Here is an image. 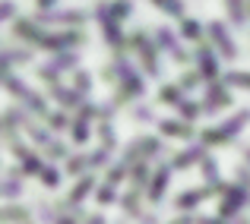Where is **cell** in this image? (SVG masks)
Wrapping results in <instances>:
<instances>
[{"instance_id": "41", "label": "cell", "mask_w": 250, "mask_h": 224, "mask_svg": "<svg viewBox=\"0 0 250 224\" xmlns=\"http://www.w3.org/2000/svg\"><path fill=\"white\" fill-rule=\"evenodd\" d=\"M0 196H3V189H0Z\"/></svg>"}, {"instance_id": "37", "label": "cell", "mask_w": 250, "mask_h": 224, "mask_svg": "<svg viewBox=\"0 0 250 224\" xmlns=\"http://www.w3.org/2000/svg\"><path fill=\"white\" fill-rule=\"evenodd\" d=\"M196 82H200V73H187V79H184V89H193Z\"/></svg>"}, {"instance_id": "40", "label": "cell", "mask_w": 250, "mask_h": 224, "mask_svg": "<svg viewBox=\"0 0 250 224\" xmlns=\"http://www.w3.org/2000/svg\"><path fill=\"white\" fill-rule=\"evenodd\" d=\"M247 161H250V151H247Z\"/></svg>"}, {"instance_id": "12", "label": "cell", "mask_w": 250, "mask_h": 224, "mask_svg": "<svg viewBox=\"0 0 250 224\" xmlns=\"http://www.w3.org/2000/svg\"><path fill=\"white\" fill-rule=\"evenodd\" d=\"M92 187H95V177H92V174H83L80 183L73 187V193H70V199H67V208H70V212H76V205H80L85 196H89Z\"/></svg>"}, {"instance_id": "20", "label": "cell", "mask_w": 250, "mask_h": 224, "mask_svg": "<svg viewBox=\"0 0 250 224\" xmlns=\"http://www.w3.org/2000/svg\"><path fill=\"white\" fill-rule=\"evenodd\" d=\"M228 13H231V22H234V25H244V22H247L244 0H228Z\"/></svg>"}, {"instance_id": "3", "label": "cell", "mask_w": 250, "mask_h": 224, "mask_svg": "<svg viewBox=\"0 0 250 224\" xmlns=\"http://www.w3.org/2000/svg\"><path fill=\"white\" fill-rule=\"evenodd\" d=\"M3 82H6V89H10L13 95H19V98H22V104H29L32 111H38V114H44V101H42V95H35L32 89H25V85L19 82L16 76H6Z\"/></svg>"}, {"instance_id": "27", "label": "cell", "mask_w": 250, "mask_h": 224, "mask_svg": "<svg viewBox=\"0 0 250 224\" xmlns=\"http://www.w3.org/2000/svg\"><path fill=\"white\" fill-rule=\"evenodd\" d=\"M225 82L228 85H241V89H250V73H228Z\"/></svg>"}, {"instance_id": "31", "label": "cell", "mask_w": 250, "mask_h": 224, "mask_svg": "<svg viewBox=\"0 0 250 224\" xmlns=\"http://www.w3.org/2000/svg\"><path fill=\"white\" fill-rule=\"evenodd\" d=\"M16 16V3L13 0H0V19H10Z\"/></svg>"}, {"instance_id": "39", "label": "cell", "mask_w": 250, "mask_h": 224, "mask_svg": "<svg viewBox=\"0 0 250 224\" xmlns=\"http://www.w3.org/2000/svg\"><path fill=\"white\" fill-rule=\"evenodd\" d=\"M171 224H193V218H187V215H184V218H174Z\"/></svg>"}, {"instance_id": "17", "label": "cell", "mask_w": 250, "mask_h": 224, "mask_svg": "<svg viewBox=\"0 0 250 224\" xmlns=\"http://www.w3.org/2000/svg\"><path fill=\"white\" fill-rule=\"evenodd\" d=\"M140 189H143V187H133V189H130V193L121 199L124 212H127L130 218H140Z\"/></svg>"}, {"instance_id": "19", "label": "cell", "mask_w": 250, "mask_h": 224, "mask_svg": "<svg viewBox=\"0 0 250 224\" xmlns=\"http://www.w3.org/2000/svg\"><path fill=\"white\" fill-rule=\"evenodd\" d=\"M203 174H206V180H209V187H212V189H219L222 187V177H219V164H215L212 161V158H203Z\"/></svg>"}, {"instance_id": "18", "label": "cell", "mask_w": 250, "mask_h": 224, "mask_svg": "<svg viewBox=\"0 0 250 224\" xmlns=\"http://www.w3.org/2000/svg\"><path fill=\"white\" fill-rule=\"evenodd\" d=\"M200 158H206V149H200V146H193V149H187L184 155H177L174 158V168H190L193 161H200Z\"/></svg>"}, {"instance_id": "10", "label": "cell", "mask_w": 250, "mask_h": 224, "mask_svg": "<svg viewBox=\"0 0 250 224\" xmlns=\"http://www.w3.org/2000/svg\"><path fill=\"white\" fill-rule=\"evenodd\" d=\"M13 151H16V158L19 161H22V170L25 174H42V158L35 155V151H29L25 146H19V142H13Z\"/></svg>"}, {"instance_id": "11", "label": "cell", "mask_w": 250, "mask_h": 224, "mask_svg": "<svg viewBox=\"0 0 250 224\" xmlns=\"http://www.w3.org/2000/svg\"><path fill=\"white\" fill-rule=\"evenodd\" d=\"M168 168H159L152 174V180H149V202H155V205H159L162 202V196H165V189H168Z\"/></svg>"}, {"instance_id": "16", "label": "cell", "mask_w": 250, "mask_h": 224, "mask_svg": "<svg viewBox=\"0 0 250 224\" xmlns=\"http://www.w3.org/2000/svg\"><path fill=\"white\" fill-rule=\"evenodd\" d=\"M159 127H162L165 136H181V139H190V136H193V130H190L184 120H162Z\"/></svg>"}, {"instance_id": "33", "label": "cell", "mask_w": 250, "mask_h": 224, "mask_svg": "<svg viewBox=\"0 0 250 224\" xmlns=\"http://www.w3.org/2000/svg\"><path fill=\"white\" fill-rule=\"evenodd\" d=\"M73 85H76V89H80V92H89V76H85V73H76Z\"/></svg>"}, {"instance_id": "24", "label": "cell", "mask_w": 250, "mask_h": 224, "mask_svg": "<svg viewBox=\"0 0 250 224\" xmlns=\"http://www.w3.org/2000/svg\"><path fill=\"white\" fill-rule=\"evenodd\" d=\"M159 10H165L168 16H184V3L181 0H152Z\"/></svg>"}, {"instance_id": "25", "label": "cell", "mask_w": 250, "mask_h": 224, "mask_svg": "<svg viewBox=\"0 0 250 224\" xmlns=\"http://www.w3.org/2000/svg\"><path fill=\"white\" fill-rule=\"evenodd\" d=\"M95 199H98V205H111V202H114V187H111V183H104V187H98Z\"/></svg>"}, {"instance_id": "15", "label": "cell", "mask_w": 250, "mask_h": 224, "mask_svg": "<svg viewBox=\"0 0 250 224\" xmlns=\"http://www.w3.org/2000/svg\"><path fill=\"white\" fill-rule=\"evenodd\" d=\"M136 44H140V54H143V60H146V70L159 76V57H155V48L143 35H136Z\"/></svg>"}, {"instance_id": "38", "label": "cell", "mask_w": 250, "mask_h": 224, "mask_svg": "<svg viewBox=\"0 0 250 224\" xmlns=\"http://www.w3.org/2000/svg\"><path fill=\"white\" fill-rule=\"evenodd\" d=\"M196 224H228V221L225 218H200Z\"/></svg>"}, {"instance_id": "6", "label": "cell", "mask_w": 250, "mask_h": 224, "mask_svg": "<svg viewBox=\"0 0 250 224\" xmlns=\"http://www.w3.org/2000/svg\"><path fill=\"white\" fill-rule=\"evenodd\" d=\"M98 22H102V32H104V38H108L114 48H121V41H124V35H121V25H117V19L108 13V6H98Z\"/></svg>"}, {"instance_id": "29", "label": "cell", "mask_w": 250, "mask_h": 224, "mask_svg": "<svg viewBox=\"0 0 250 224\" xmlns=\"http://www.w3.org/2000/svg\"><path fill=\"white\" fill-rule=\"evenodd\" d=\"M184 35L187 38H200V22H196V19H184Z\"/></svg>"}, {"instance_id": "8", "label": "cell", "mask_w": 250, "mask_h": 224, "mask_svg": "<svg viewBox=\"0 0 250 224\" xmlns=\"http://www.w3.org/2000/svg\"><path fill=\"white\" fill-rule=\"evenodd\" d=\"M196 63H200V76L209 79V82H215V76H219V60H215L212 51L200 48V51H196Z\"/></svg>"}, {"instance_id": "21", "label": "cell", "mask_w": 250, "mask_h": 224, "mask_svg": "<svg viewBox=\"0 0 250 224\" xmlns=\"http://www.w3.org/2000/svg\"><path fill=\"white\" fill-rule=\"evenodd\" d=\"M25 218H29V212H25V208H19V205L0 208V224H3V221H25Z\"/></svg>"}, {"instance_id": "34", "label": "cell", "mask_w": 250, "mask_h": 224, "mask_svg": "<svg viewBox=\"0 0 250 224\" xmlns=\"http://www.w3.org/2000/svg\"><path fill=\"white\" fill-rule=\"evenodd\" d=\"M130 10H133V3H127V0H117V3H114V13H117V16H127Z\"/></svg>"}, {"instance_id": "7", "label": "cell", "mask_w": 250, "mask_h": 224, "mask_svg": "<svg viewBox=\"0 0 250 224\" xmlns=\"http://www.w3.org/2000/svg\"><path fill=\"white\" fill-rule=\"evenodd\" d=\"M117 73H121V82H124V89H127L130 95H133V98L143 95V79L136 76V70L130 67L127 60H117Z\"/></svg>"}, {"instance_id": "30", "label": "cell", "mask_w": 250, "mask_h": 224, "mask_svg": "<svg viewBox=\"0 0 250 224\" xmlns=\"http://www.w3.org/2000/svg\"><path fill=\"white\" fill-rule=\"evenodd\" d=\"M124 174H127V164H117V168L108 174V183H111V187H117V183L124 180Z\"/></svg>"}, {"instance_id": "4", "label": "cell", "mask_w": 250, "mask_h": 224, "mask_svg": "<svg viewBox=\"0 0 250 224\" xmlns=\"http://www.w3.org/2000/svg\"><path fill=\"white\" fill-rule=\"evenodd\" d=\"M209 35H212V41H215V48H219L222 57H238V44L231 41V35L225 32L222 22H209Z\"/></svg>"}, {"instance_id": "23", "label": "cell", "mask_w": 250, "mask_h": 224, "mask_svg": "<svg viewBox=\"0 0 250 224\" xmlns=\"http://www.w3.org/2000/svg\"><path fill=\"white\" fill-rule=\"evenodd\" d=\"M48 22H83V13L80 10H67V13H51V16H42Z\"/></svg>"}, {"instance_id": "22", "label": "cell", "mask_w": 250, "mask_h": 224, "mask_svg": "<svg viewBox=\"0 0 250 224\" xmlns=\"http://www.w3.org/2000/svg\"><path fill=\"white\" fill-rule=\"evenodd\" d=\"M162 101L174 104V108H181L184 101H187V95H184V89H174V85H168V89H162Z\"/></svg>"}, {"instance_id": "36", "label": "cell", "mask_w": 250, "mask_h": 224, "mask_svg": "<svg viewBox=\"0 0 250 224\" xmlns=\"http://www.w3.org/2000/svg\"><path fill=\"white\" fill-rule=\"evenodd\" d=\"M54 224H80V218H76V215H57Z\"/></svg>"}, {"instance_id": "1", "label": "cell", "mask_w": 250, "mask_h": 224, "mask_svg": "<svg viewBox=\"0 0 250 224\" xmlns=\"http://www.w3.org/2000/svg\"><path fill=\"white\" fill-rule=\"evenodd\" d=\"M244 202H247V189H244V187H231V189H225V196H222V205H219V218L231 221L234 215L244 208Z\"/></svg>"}, {"instance_id": "5", "label": "cell", "mask_w": 250, "mask_h": 224, "mask_svg": "<svg viewBox=\"0 0 250 224\" xmlns=\"http://www.w3.org/2000/svg\"><path fill=\"white\" fill-rule=\"evenodd\" d=\"M212 193H215L212 187H203V189H187V193H181V196L174 199V208H177V212H193V208L200 205L203 199H209Z\"/></svg>"}, {"instance_id": "13", "label": "cell", "mask_w": 250, "mask_h": 224, "mask_svg": "<svg viewBox=\"0 0 250 224\" xmlns=\"http://www.w3.org/2000/svg\"><path fill=\"white\" fill-rule=\"evenodd\" d=\"M155 41H159L162 48H165L168 54L174 57V60H187V54H184V48H181V44H177V38L171 35L168 29H159V32H155Z\"/></svg>"}, {"instance_id": "9", "label": "cell", "mask_w": 250, "mask_h": 224, "mask_svg": "<svg viewBox=\"0 0 250 224\" xmlns=\"http://www.w3.org/2000/svg\"><path fill=\"white\" fill-rule=\"evenodd\" d=\"M225 104H231V95H228V89L225 85H209V92H206V114H212V111H219V108H225Z\"/></svg>"}, {"instance_id": "26", "label": "cell", "mask_w": 250, "mask_h": 224, "mask_svg": "<svg viewBox=\"0 0 250 224\" xmlns=\"http://www.w3.org/2000/svg\"><path fill=\"white\" fill-rule=\"evenodd\" d=\"M85 168H89V158H83V155H73L67 161V170H70V174H83Z\"/></svg>"}, {"instance_id": "14", "label": "cell", "mask_w": 250, "mask_h": 224, "mask_svg": "<svg viewBox=\"0 0 250 224\" xmlns=\"http://www.w3.org/2000/svg\"><path fill=\"white\" fill-rule=\"evenodd\" d=\"M51 92L57 95V101H61L63 108H80V104H83V92L80 89H63V85H54Z\"/></svg>"}, {"instance_id": "2", "label": "cell", "mask_w": 250, "mask_h": 224, "mask_svg": "<svg viewBox=\"0 0 250 224\" xmlns=\"http://www.w3.org/2000/svg\"><path fill=\"white\" fill-rule=\"evenodd\" d=\"M247 120H250V114H247V111H241V114H234V117H231V120L219 123V130H209V133H203V142H225L228 136H234Z\"/></svg>"}, {"instance_id": "35", "label": "cell", "mask_w": 250, "mask_h": 224, "mask_svg": "<svg viewBox=\"0 0 250 224\" xmlns=\"http://www.w3.org/2000/svg\"><path fill=\"white\" fill-rule=\"evenodd\" d=\"M48 120H51V127H54V130H63V123H67V117H63V114H51Z\"/></svg>"}, {"instance_id": "32", "label": "cell", "mask_w": 250, "mask_h": 224, "mask_svg": "<svg viewBox=\"0 0 250 224\" xmlns=\"http://www.w3.org/2000/svg\"><path fill=\"white\" fill-rule=\"evenodd\" d=\"M177 111H181V114H184V117H187V120H193V117H196V114H200V108H196V104H193V101H184V104H181V108H177Z\"/></svg>"}, {"instance_id": "28", "label": "cell", "mask_w": 250, "mask_h": 224, "mask_svg": "<svg viewBox=\"0 0 250 224\" xmlns=\"http://www.w3.org/2000/svg\"><path fill=\"white\" fill-rule=\"evenodd\" d=\"M38 177H42V183H44V187H57V183H61V174H57L54 168H44Z\"/></svg>"}]
</instances>
